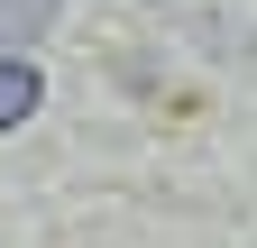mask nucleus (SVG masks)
Masks as SVG:
<instances>
[{
	"label": "nucleus",
	"mask_w": 257,
	"mask_h": 248,
	"mask_svg": "<svg viewBox=\"0 0 257 248\" xmlns=\"http://www.w3.org/2000/svg\"><path fill=\"white\" fill-rule=\"evenodd\" d=\"M28 110H37V74H28L19 55H0V129H19Z\"/></svg>",
	"instance_id": "nucleus-2"
},
{
	"label": "nucleus",
	"mask_w": 257,
	"mask_h": 248,
	"mask_svg": "<svg viewBox=\"0 0 257 248\" xmlns=\"http://www.w3.org/2000/svg\"><path fill=\"white\" fill-rule=\"evenodd\" d=\"M55 10H64V0H0V55H10V46H37L46 28H55Z\"/></svg>",
	"instance_id": "nucleus-1"
}]
</instances>
